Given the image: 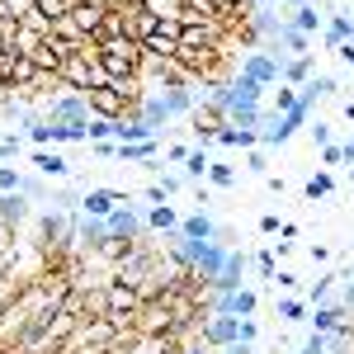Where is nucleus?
<instances>
[{
    "instance_id": "864d4df0",
    "label": "nucleus",
    "mask_w": 354,
    "mask_h": 354,
    "mask_svg": "<svg viewBox=\"0 0 354 354\" xmlns=\"http://www.w3.org/2000/svg\"><path fill=\"white\" fill-rule=\"evenodd\" d=\"M345 118H350V123H354V100H345Z\"/></svg>"
},
{
    "instance_id": "ddd939ff",
    "label": "nucleus",
    "mask_w": 354,
    "mask_h": 354,
    "mask_svg": "<svg viewBox=\"0 0 354 354\" xmlns=\"http://www.w3.org/2000/svg\"><path fill=\"white\" fill-rule=\"evenodd\" d=\"M218 222L208 218V213H203V208H198V213H185V218H180V236H189V241H218Z\"/></svg>"
},
{
    "instance_id": "79ce46f5",
    "label": "nucleus",
    "mask_w": 354,
    "mask_h": 354,
    "mask_svg": "<svg viewBox=\"0 0 354 354\" xmlns=\"http://www.w3.org/2000/svg\"><path fill=\"white\" fill-rule=\"evenodd\" d=\"M189 161V147H165V165H185Z\"/></svg>"
},
{
    "instance_id": "a19ab883",
    "label": "nucleus",
    "mask_w": 354,
    "mask_h": 354,
    "mask_svg": "<svg viewBox=\"0 0 354 354\" xmlns=\"http://www.w3.org/2000/svg\"><path fill=\"white\" fill-rule=\"evenodd\" d=\"M161 203H170V194L161 185H147V208H161Z\"/></svg>"
},
{
    "instance_id": "13d9d810",
    "label": "nucleus",
    "mask_w": 354,
    "mask_h": 354,
    "mask_svg": "<svg viewBox=\"0 0 354 354\" xmlns=\"http://www.w3.org/2000/svg\"><path fill=\"white\" fill-rule=\"evenodd\" d=\"M350 24H354V15H350Z\"/></svg>"
},
{
    "instance_id": "ea45409f",
    "label": "nucleus",
    "mask_w": 354,
    "mask_h": 354,
    "mask_svg": "<svg viewBox=\"0 0 354 354\" xmlns=\"http://www.w3.org/2000/svg\"><path fill=\"white\" fill-rule=\"evenodd\" d=\"M274 288L293 293V288H298V274H293V270H279V274H274Z\"/></svg>"
},
{
    "instance_id": "cd10ccee",
    "label": "nucleus",
    "mask_w": 354,
    "mask_h": 354,
    "mask_svg": "<svg viewBox=\"0 0 354 354\" xmlns=\"http://www.w3.org/2000/svg\"><path fill=\"white\" fill-rule=\"evenodd\" d=\"M142 118H147V123H151L156 133H161L165 123H170V109H165L161 95H147V100H142Z\"/></svg>"
},
{
    "instance_id": "6e6552de",
    "label": "nucleus",
    "mask_w": 354,
    "mask_h": 354,
    "mask_svg": "<svg viewBox=\"0 0 354 354\" xmlns=\"http://www.w3.org/2000/svg\"><path fill=\"white\" fill-rule=\"evenodd\" d=\"M245 270H250V255L232 245V255H227L222 274L213 279V283H208V293H236V288H245Z\"/></svg>"
},
{
    "instance_id": "4d7b16f0",
    "label": "nucleus",
    "mask_w": 354,
    "mask_h": 354,
    "mask_svg": "<svg viewBox=\"0 0 354 354\" xmlns=\"http://www.w3.org/2000/svg\"><path fill=\"white\" fill-rule=\"evenodd\" d=\"M250 354H260V350H250Z\"/></svg>"
},
{
    "instance_id": "c756f323",
    "label": "nucleus",
    "mask_w": 354,
    "mask_h": 354,
    "mask_svg": "<svg viewBox=\"0 0 354 354\" xmlns=\"http://www.w3.org/2000/svg\"><path fill=\"white\" fill-rule=\"evenodd\" d=\"M298 109V90H293V85H279V90H274V113H293Z\"/></svg>"
},
{
    "instance_id": "f03ea898",
    "label": "nucleus",
    "mask_w": 354,
    "mask_h": 354,
    "mask_svg": "<svg viewBox=\"0 0 354 354\" xmlns=\"http://www.w3.org/2000/svg\"><path fill=\"white\" fill-rule=\"evenodd\" d=\"M57 81L66 85V90H76V95H90V90H100V85H104V71H100V62H95V57L71 53L66 62H62Z\"/></svg>"
},
{
    "instance_id": "49530a36",
    "label": "nucleus",
    "mask_w": 354,
    "mask_h": 354,
    "mask_svg": "<svg viewBox=\"0 0 354 354\" xmlns=\"http://www.w3.org/2000/svg\"><path fill=\"white\" fill-rule=\"evenodd\" d=\"M307 255H312V260H317V265H326V260H330V245H312V250H307Z\"/></svg>"
},
{
    "instance_id": "6e6d98bb",
    "label": "nucleus",
    "mask_w": 354,
    "mask_h": 354,
    "mask_svg": "<svg viewBox=\"0 0 354 354\" xmlns=\"http://www.w3.org/2000/svg\"><path fill=\"white\" fill-rule=\"evenodd\" d=\"M350 185H354V165H350Z\"/></svg>"
},
{
    "instance_id": "de8ad7c7",
    "label": "nucleus",
    "mask_w": 354,
    "mask_h": 354,
    "mask_svg": "<svg viewBox=\"0 0 354 354\" xmlns=\"http://www.w3.org/2000/svg\"><path fill=\"white\" fill-rule=\"evenodd\" d=\"M340 302H345V307H350V312H354V274H350V279H345V293H340Z\"/></svg>"
},
{
    "instance_id": "e433bc0d",
    "label": "nucleus",
    "mask_w": 354,
    "mask_h": 354,
    "mask_svg": "<svg viewBox=\"0 0 354 354\" xmlns=\"http://www.w3.org/2000/svg\"><path fill=\"white\" fill-rule=\"evenodd\" d=\"M245 170H250V175H270V156H265V151L255 147V151L245 156Z\"/></svg>"
},
{
    "instance_id": "c03bdc74",
    "label": "nucleus",
    "mask_w": 354,
    "mask_h": 354,
    "mask_svg": "<svg viewBox=\"0 0 354 354\" xmlns=\"http://www.w3.org/2000/svg\"><path fill=\"white\" fill-rule=\"evenodd\" d=\"M335 57H340V62H345V66H350V71H354V38H350V43H345V48H335Z\"/></svg>"
},
{
    "instance_id": "4468645a",
    "label": "nucleus",
    "mask_w": 354,
    "mask_h": 354,
    "mask_svg": "<svg viewBox=\"0 0 354 354\" xmlns=\"http://www.w3.org/2000/svg\"><path fill=\"white\" fill-rule=\"evenodd\" d=\"M76 241L90 245V250H100V245L109 241V227H104V218H90V213H76Z\"/></svg>"
},
{
    "instance_id": "f3484780",
    "label": "nucleus",
    "mask_w": 354,
    "mask_h": 354,
    "mask_svg": "<svg viewBox=\"0 0 354 354\" xmlns=\"http://www.w3.org/2000/svg\"><path fill=\"white\" fill-rule=\"evenodd\" d=\"M274 317H279L283 326H302V322H307V298H293V293L274 298Z\"/></svg>"
},
{
    "instance_id": "0eeeda50",
    "label": "nucleus",
    "mask_w": 354,
    "mask_h": 354,
    "mask_svg": "<svg viewBox=\"0 0 354 354\" xmlns=\"http://www.w3.org/2000/svg\"><path fill=\"white\" fill-rule=\"evenodd\" d=\"M71 53H76V48H66L62 38H38V43H33V53H28V62H33V66H38L43 76H53V81H57L62 62H66Z\"/></svg>"
},
{
    "instance_id": "aec40b11",
    "label": "nucleus",
    "mask_w": 354,
    "mask_h": 354,
    "mask_svg": "<svg viewBox=\"0 0 354 354\" xmlns=\"http://www.w3.org/2000/svg\"><path fill=\"white\" fill-rule=\"evenodd\" d=\"M307 81H312V57H288V62H283V71H279V85L302 90Z\"/></svg>"
},
{
    "instance_id": "603ef678",
    "label": "nucleus",
    "mask_w": 354,
    "mask_h": 354,
    "mask_svg": "<svg viewBox=\"0 0 354 354\" xmlns=\"http://www.w3.org/2000/svg\"><path fill=\"white\" fill-rule=\"evenodd\" d=\"M345 165H354V137L345 142Z\"/></svg>"
},
{
    "instance_id": "3c124183",
    "label": "nucleus",
    "mask_w": 354,
    "mask_h": 354,
    "mask_svg": "<svg viewBox=\"0 0 354 354\" xmlns=\"http://www.w3.org/2000/svg\"><path fill=\"white\" fill-rule=\"evenodd\" d=\"M250 5H260V10H279L283 0H250Z\"/></svg>"
},
{
    "instance_id": "a211bd4d",
    "label": "nucleus",
    "mask_w": 354,
    "mask_h": 354,
    "mask_svg": "<svg viewBox=\"0 0 354 354\" xmlns=\"http://www.w3.org/2000/svg\"><path fill=\"white\" fill-rule=\"evenodd\" d=\"M156 151H161L156 137H151V142H128V147H118V161H123V165H151V161H156Z\"/></svg>"
},
{
    "instance_id": "a878e982",
    "label": "nucleus",
    "mask_w": 354,
    "mask_h": 354,
    "mask_svg": "<svg viewBox=\"0 0 354 354\" xmlns=\"http://www.w3.org/2000/svg\"><path fill=\"white\" fill-rule=\"evenodd\" d=\"M208 170H213V156H208V147H198V151H189V161H185V180H194V185H203V180H208Z\"/></svg>"
},
{
    "instance_id": "412c9836",
    "label": "nucleus",
    "mask_w": 354,
    "mask_h": 354,
    "mask_svg": "<svg viewBox=\"0 0 354 354\" xmlns=\"http://www.w3.org/2000/svg\"><path fill=\"white\" fill-rule=\"evenodd\" d=\"M142 218H147V227H151V232H161V236H170V232H180V213H175V203H161V208H147Z\"/></svg>"
},
{
    "instance_id": "c9c22d12",
    "label": "nucleus",
    "mask_w": 354,
    "mask_h": 354,
    "mask_svg": "<svg viewBox=\"0 0 354 354\" xmlns=\"http://www.w3.org/2000/svg\"><path fill=\"white\" fill-rule=\"evenodd\" d=\"M307 137H312L317 147H330V142H335V137H330V123H322V118H317V123H307Z\"/></svg>"
},
{
    "instance_id": "9d476101",
    "label": "nucleus",
    "mask_w": 354,
    "mask_h": 354,
    "mask_svg": "<svg viewBox=\"0 0 354 354\" xmlns=\"http://www.w3.org/2000/svg\"><path fill=\"white\" fill-rule=\"evenodd\" d=\"M279 71H283V62H274L270 53H245L241 57V76L260 81L265 90H270V85H279Z\"/></svg>"
},
{
    "instance_id": "5701e85b",
    "label": "nucleus",
    "mask_w": 354,
    "mask_h": 354,
    "mask_svg": "<svg viewBox=\"0 0 354 354\" xmlns=\"http://www.w3.org/2000/svg\"><path fill=\"white\" fill-rule=\"evenodd\" d=\"M232 95H236L241 104H260V100H265V85H260V81H250V76H241V71H236V76H232ZM227 109H232V104H227Z\"/></svg>"
},
{
    "instance_id": "393cba45",
    "label": "nucleus",
    "mask_w": 354,
    "mask_h": 354,
    "mask_svg": "<svg viewBox=\"0 0 354 354\" xmlns=\"http://www.w3.org/2000/svg\"><path fill=\"white\" fill-rule=\"evenodd\" d=\"M274 48H283V53H293V57H307L312 38H307V33H298L293 24H283V28H279V43H274Z\"/></svg>"
},
{
    "instance_id": "20e7f679",
    "label": "nucleus",
    "mask_w": 354,
    "mask_h": 354,
    "mask_svg": "<svg viewBox=\"0 0 354 354\" xmlns=\"http://www.w3.org/2000/svg\"><path fill=\"white\" fill-rule=\"evenodd\" d=\"M43 118H53V123H71V128H85L95 113H90V100L76 95V90H66V95H53L48 100V113Z\"/></svg>"
},
{
    "instance_id": "6ab92c4d",
    "label": "nucleus",
    "mask_w": 354,
    "mask_h": 354,
    "mask_svg": "<svg viewBox=\"0 0 354 354\" xmlns=\"http://www.w3.org/2000/svg\"><path fill=\"white\" fill-rule=\"evenodd\" d=\"M28 213H33V208H28L24 194H0V222H5V227H19V222H28Z\"/></svg>"
},
{
    "instance_id": "2f4dec72",
    "label": "nucleus",
    "mask_w": 354,
    "mask_h": 354,
    "mask_svg": "<svg viewBox=\"0 0 354 354\" xmlns=\"http://www.w3.org/2000/svg\"><path fill=\"white\" fill-rule=\"evenodd\" d=\"M156 185H161L165 194H180V189H185V185H189V180H185L180 170H165V165H161V180H156Z\"/></svg>"
},
{
    "instance_id": "7ed1b4c3",
    "label": "nucleus",
    "mask_w": 354,
    "mask_h": 354,
    "mask_svg": "<svg viewBox=\"0 0 354 354\" xmlns=\"http://www.w3.org/2000/svg\"><path fill=\"white\" fill-rule=\"evenodd\" d=\"M208 317H255L260 312V293L255 288H236V293H208L203 298Z\"/></svg>"
},
{
    "instance_id": "9b49d317",
    "label": "nucleus",
    "mask_w": 354,
    "mask_h": 354,
    "mask_svg": "<svg viewBox=\"0 0 354 354\" xmlns=\"http://www.w3.org/2000/svg\"><path fill=\"white\" fill-rule=\"evenodd\" d=\"M180 5V19H198V24H222L232 10L222 0H175Z\"/></svg>"
},
{
    "instance_id": "f8f14e48",
    "label": "nucleus",
    "mask_w": 354,
    "mask_h": 354,
    "mask_svg": "<svg viewBox=\"0 0 354 354\" xmlns=\"http://www.w3.org/2000/svg\"><path fill=\"white\" fill-rule=\"evenodd\" d=\"M307 322H312V330H340V326H350V307L345 302H317L307 312Z\"/></svg>"
},
{
    "instance_id": "dca6fc26",
    "label": "nucleus",
    "mask_w": 354,
    "mask_h": 354,
    "mask_svg": "<svg viewBox=\"0 0 354 354\" xmlns=\"http://www.w3.org/2000/svg\"><path fill=\"white\" fill-rule=\"evenodd\" d=\"M33 165H38V175H48V180H66V175H71V161H66L62 151H48V147L33 151Z\"/></svg>"
},
{
    "instance_id": "8fccbe9b",
    "label": "nucleus",
    "mask_w": 354,
    "mask_h": 354,
    "mask_svg": "<svg viewBox=\"0 0 354 354\" xmlns=\"http://www.w3.org/2000/svg\"><path fill=\"white\" fill-rule=\"evenodd\" d=\"M302 5H312V0H283L279 10H302Z\"/></svg>"
},
{
    "instance_id": "423d86ee",
    "label": "nucleus",
    "mask_w": 354,
    "mask_h": 354,
    "mask_svg": "<svg viewBox=\"0 0 354 354\" xmlns=\"http://www.w3.org/2000/svg\"><path fill=\"white\" fill-rule=\"evenodd\" d=\"M104 227H109V241H123V245H133L137 236H142V227H147V218L137 213L133 203H118L109 218H104Z\"/></svg>"
},
{
    "instance_id": "2eb2a0df",
    "label": "nucleus",
    "mask_w": 354,
    "mask_h": 354,
    "mask_svg": "<svg viewBox=\"0 0 354 354\" xmlns=\"http://www.w3.org/2000/svg\"><path fill=\"white\" fill-rule=\"evenodd\" d=\"M335 95H340V81H335V76H312V81L298 90V100L307 104V109H312L317 100H335Z\"/></svg>"
},
{
    "instance_id": "1a4fd4ad",
    "label": "nucleus",
    "mask_w": 354,
    "mask_h": 354,
    "mask_svg": "<svg viewBox=\"0 0 354 354\" xmlns=\"http://www.w3.org/2000/svg\"><path fill=\"white\" fill-rule=\"evenodd\" d=\"M118 203H133V194L128 189H85V198H81V213H90V218H109Z\"/></svg>"
},
{
    "instance_id": "b1692460",
    "label": "nucleus",
    "mask_w": 354,
    "mask_h": 354,
    "mask_svg": "<svg viewBox=\"0 0 354 354\" xmlns=\"http://www.w3.org/2000/svg\"><path fill=\"white\" fill-rule=\"evenodd\" d=\"M354 38V24H350V15H330V24H326V48L335 53V48H345Z\"/></svg>"
},
{
    "instance_id": "c85d7f7f",
    "label": "nucleus",
    "mask_w": 354,
    "mask_h": 354,
    "mask_svg": "<svg viewBox=\"0 0 354 354\" xmlns=\"http://www.w3.org/2000/svg\"><path fill=\"white\" fill-rule=\"evenodd\" d=\"M208 185H213V189H232V185H236V170H232V165H222V161H213Z\"/></svg>"
},
{
    "instance_id": "72a5a7b5",
    "label": "nucleus",
    "mask_w": 354,
    "mask_h": 354,
    "mask_svg": "<svg viewBox=\"0 0 354 354\" xmlns=\"http://www.w3.org/2000/svg\"><path fill=\"white\" fill-rule=\"evenodd\" d=\"M19 180H24V175H19L15 165H0V194H19Z\"/></svg>"
},
{
    "instance_id": "f257e3e1",
    "label": "nucleus",
    "mask_w": 354,
    "mask_h": 354,
    "mask_svg": "<svg viewBox=\"0 0 354 354\" xmlns=\"http://www.w3.org/2000/svg\"><path fill=\"white\" fill-rule=\"evenodd\" d=\"M95 62H100L104 81H142V71H147V48H142L137 38H104Z\"/></svg>"
},
{
    "instance_id": "a18cd8bd",
    "label": "nucleus",
    "mask_w": 354,
    "mask_h": 354,
    "mask_svg": "<svg viewBox=\"0 0 354 354\" xmlns=\"http://www.w3.org/2000/svg\"><path fill=\"white\" fill-rule=\"evenodd\" d=\"M10 156H19V142L10 137V142H0V161H10Z\"/></svg>"
},
{
    "instance_id": "7c9ffc66",
    "label": "nucleus",
    "mask_w": 354,
    "mask_h": 354,
    "mask_svg": "<svg viewBox=\"0 0 354 354\" xmlns=\"http://www.w3.org/2000/svg\"><path fill=\"white\" fill-rule=\"evenodd\" d=\"M255 274L274 283V274H279V260H274V250H260V255H255Z\"/></svg>"
},
{
    "instance_id": "58836bf2",
    "label": "nucleus",
    "mask_w": 354,
    "mask_h": 354,
    "mask_svg": "<svg viewBox=\"0 0 354 354\" xmlns=\"http://www.w3.org/2000/svg\"><path fill=\"white\" fill-rule=\"evenodd\" d=\"M90 151H95L100 161H118V142H90Z\"/></svg>"
},
{
    "instance_id": "39448f33",
    "label": "nucleus",
    "mask_w": 354,
    "mask_h": 354,
    "mask_svg": "<svg viewBox=\"0 0 354 354\" xmlns=\"http://www.w3.org/2000/svg\"><path fill=\"white\" fill-rule=\"evenodd\" d=\"M198 340H203L208 350L236 345V340H241V317H203V322H198Z\"/></svg>"
},
{
    "instance_id": "f704fd0d",
    "label": "nucleus",
    "mask_w": 354,
    "mask_h": 354,
    "mask_svg": "<svg viewBox=\"0 0 354 354\" xmlns=\"http://www.w3.org/2000/svg\"><path fill=\"white\" fill-rule=\"evenodd\" d=\"M298 354H326V330H307V340H302Z\"/></svg>"
},
{
    "instance_id": "5fc2aeb1",
    "label": "nucleus",
    "mask_w": 354,
    "mask_h": 354,
    "mask_svg": "<svg viewBox=\"0 0 354 354\" xmlns=\"http://www.w3.org/2000/svg\"><path fill=\"white\" fill-rule=\"evenodd\" d=\"M222 5H227V10H236V5H250V0H222Z\"/></svg>"
},
{
    "instance_id": "4be33fe9",
    "label": "nucleus",
    "mask_w": 354,
    "mask_h": 354,
    "mask_svg": "<svg viewBox=\"0 0 354 354\" xmlns=\"http://www.w3.org/2000/svg\"><path fill=\"white\" fill-rule=\"evenodd\" d=\"M330 194H335V175H330V170H317V175H307V180H302V198H307V203L330 198Z\"/></svg>"
},
{
    "instance_id": "bb28decb",
    "label": "nucleus",
    "mask_w": 354,
    "mask_h": 354,
    "mask_svg": "<svg viewBox=\"0 0 354 354\" xmlns=\"http://www.w3.org/2000/svg\"><path fill=\"white\" fill-rule=\"evenodd\" d=\"M288 24L312 38V33H322V15H317V5H302V10H293V15H288Z\"/></svg>"
},
{
    "instance_id": "37998d69",
    "label": "nucleus",
    "mask_w": 354,
    "mask_h": 354,
    "mask_svg": "<svg viewBox=\"0 0 354 354\" xmlns=\"http://www.w3.org/2000/svg\"><path fill=\"white\" fill-rule=\"evenodd\" d=\"M279 227H283L279 213H265V218H260V232H265V236H279Z\"/></svg>"
},
{
    "instance_id": "473e14b6",
    "label": "nucleus",
    "mask_w": 354,
    "mask_h": 354,
    "mask_svg": "<svg viewBox=\"0 0 354 354\" xmlns=\"http://www.w3.org/2000/svg\"><path fill=\"white\" fill-rule=\"evenodd\" d=\"M330 165H345V142H330V147H322V170H330Z\"/></svg>"
},
{
    "instance_id": "09e8293b",
    "label": "nucleus",
    "mask_w": 354,
    "mask_h": 354,
    "mask_svg": "<svg viewBox=\"0 0 354 354\" xmlns=\"http://www.w3.org/2000/svg\"><path fill=\"white\" fill-rule=\"evenodd\" d=\"M180 354H213V350H208L203 340H194V345H185V350H180Z\"/></svg>"
},
{
    "instance_id": "4c0bfd02",
    "label": "nucleus",
    "mask_w": 354,
    "mask_h": 354,
    "mask_svg": "<svg viewBox=\"0 0 354 354\" xmlns=\"http://www.w3.org/2000/svg\"><path fill=\"white\" fill-rule=\"evenodd\" d=\"M260 340V322L255 317H241V345H255Z\"/></svg>"
}]
</instances>
